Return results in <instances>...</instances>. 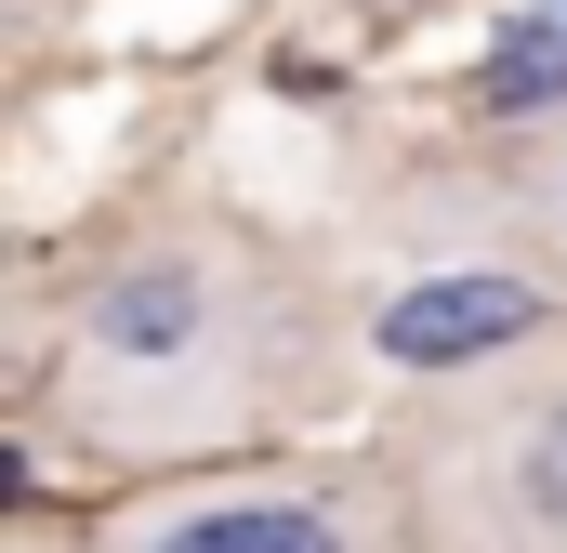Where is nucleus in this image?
Wrapping results in <instances>:
<instances>
[{
  "label": "nucleus",
  "instance_id": "f257e3e1",
  "mask_svg": "<svg viewBox=\"0 0 567 553\" xmlns=\"http://www.w3.org/2000/svg\"><path fill=\"white\" fill-rule=\"evenodd\" d=\"M330 356H357L330 264L278 251L238 211H158L66 276V316L40 343V409L66 421V448L120 474H185L278 448L330 396Z\"/></svg>",
  "mask_w": 567,
  "mask_h": 553
},
{
  "label": "nucleus",
  "instance_id": "20e7f679",
  "mask_svg": "<svg viewBox=\"0 0 567 553\" xmlns=\"http://www.w3.org/2000/svg\"><path fill=\"white\" fill-rule=\"evenodd\" d=\"M106 553H370V541H410L383 461L370 474H303V461H185V474H145L93 514Z\"/></svg>",
  "mask_w": 567,
  "mask_h": 553
},
{
  "label": "nucleus",
  "instance_id": "7ed1b4c3",
  "mask_svg": "<svg viewBox=\"0 0 567 553\" xmlns=\"http://www.w3.org/2000/svg\"><path fill=\"white\" fill-rule=\"evenodd\" d=\"M383 488L435 553H567V330L462 383H410Z\"/></svg>",
  "mask_w": 567,
  "mask_h": 553
},
{
  "label": "nucleus",
  "instance_id": "39448f33",
  "mask_svg": "<svg viewBox=\"0 0 567 553\" xmlns=\"http://www.w3.org/2000/svg\"><path fill=\"white\" fill-rule=\"evenodd\" d=\"M462 106L488 133H528V119H567V0H502L475 66H462Z\"/></svg>",
  "mask_w": 567,
  "mask_h": 553
},
{
  "label": "nucleus",
  "instance_id": "f03ea898",
  "mask_svg": "<svg viewBox=\"0 0 567 553\" xmlns=\"http://www.w3.org/2000/svg\"><path fill=\"white\" fill-rule=\"evenodd\" d=\"M343 316H357V356L410 396V383H462V369L567 330V264L528 238L502 171H435L370 238V276H357Z\"/></svg>",
  "mask_w": 567,
  "mask_h": 553
},
{
  "label": "nucleus",
  "instance_id": "423d86ee",
  "mask_svg": "<svg viewBox=\"0 0 567 553\" xmlns=\"http://www.w3.org/2000/svg\"><path fill=\"white\" fill-rule=\"evenodd\" d=\"M488 171H502V198L528 211V238H542V251L567 264V119H528V133L502 145Z\"/></svg>",
  "mask_w": 567,
  "mask_h": 553
}]
</instances>
